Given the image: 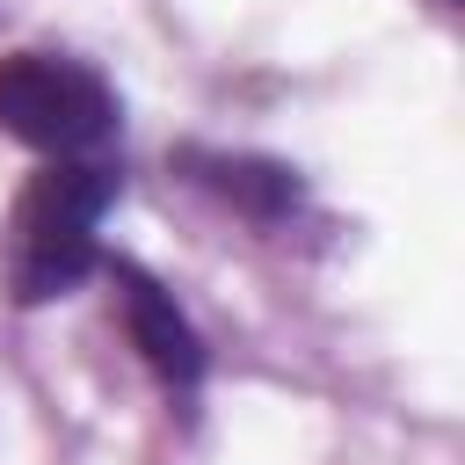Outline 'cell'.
Wrapping results in <instances>:
<instances>
[{
    "label": "cell",
    "mask_w": 465,
    "mask_h": 465,
    "mask_svg": "<svg viewBox=\"0 0 465 465\" xmlns=\"http://www.w3.org/2000/svg\"><path fill=\"white\" fill-rule=\"evenodd\" d=\"M116 189L124 182L102 153L44 160L22 182L15 211H7V240H0V283L15 305H51L87 269H102V218H109Z\"/></svg>",
    "instance_id": "obj_1"
},
{
    "label": "cell",
    "mask_w": 465,
    "mask_h": 465,
    "mask_svg": "<svg viewBox=\"0 0 465 465\" xmlns=\"http://www.w3.org/2000/svg\"><path fill=\"white\" fill-rule=\"evenodd\" d=\"M116 87L65 58V51H15L0 58V131L44 160H80L116 138Z\"/></svg>",
    "instance_id": "obj_2"
},
{
    "label": "cell",
    "mask_w": 465,
    "mask_h": 465,
    "mask_svg": "<svg viewBox=\"0 0 465 465\" xmlns=\"http://www.w3.org/2000/svg\"><path fill=\"white\" fill-rule=\"evenodd\" d=\"M102 276H109V291H116V320H124V334H131V349H138V363L160 378V392L167 400H189L196 385H203V334H196V320L174 305V291L153 276V269H138V262H102Z\"/></svg>",
    "instance_id": "obj_3"
},
{
    "label": "cell",
    "mask_w": 465,
    "mask_h": 465,
    "mask_svg": "<svg viewBox=\"0 0 465 465\" xmlns=\"http://www.w3.org/2000/svg\"><path fill=\"white\" fill-rule=\"evenodd\" d=\"M196 189H211L225 211L254 218V225H283L298 211V174L283 160H262V153H211V145H182L174 160Z\"/></svg>",
    "instance_id": "obj_4"
},
{
    "label": "cell",
    "mask_w": 465,
    "mask_h": 465,
    "mask_svg": "<svg viewBox=\"0 0 465 465\" xmlns=\"http://www.w3.org/2000/svg\"><path fill=\"white\" fill-rule=\"evenodd\" d=\"M443 7H458V0H443Z\"/></svg>",
    "instance_id": "obj_5"
}]
</instances>
